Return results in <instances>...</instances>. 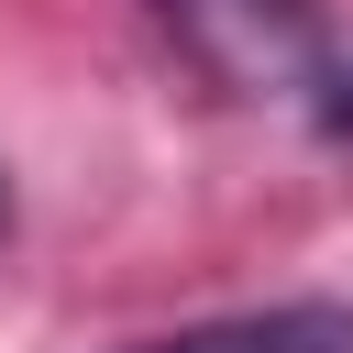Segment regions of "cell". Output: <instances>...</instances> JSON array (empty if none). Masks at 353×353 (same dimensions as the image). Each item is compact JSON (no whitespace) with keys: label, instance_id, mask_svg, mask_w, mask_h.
Here are the masks:
<instances>
[{"label":"cell","instance_id":"6da1fadb","mask_svg":"<svg viewBox=\"0 0 353 353\" xmlns=\"http://www.w3.org/2000/svg\"><path fill=\"white\" fill-rule=\"evenodd\" d=\"M188 66L232 99H309L331 88V22L320 0H154Z\"/></svg>","mask_w":353,"mask_h":353},{"label":"cell","instance_id":"7a4b0ae2","mask_svg":"<svg viewBox=\"0 0 353 353\" xmlns=\"http://www.w3.org/2000/svg\"><path fill=\"white\" fill-rule=\"evenodd\" d=\"M143 353H353V309L342 298H276V309H232V320H188Z\"/></svg>","mask_w":353,"mask_h":353},{"label":"cell","instance_id":"3957f363","mask_svg":"<svg viewBox=\"0 0 353 353\" xmlns=\"http://www.w3.org/2000/svg\"><path fill=\"white\" fill-rule=\"evenodd\" d=\"M320 132H342V143H353V77H342V66H331V88H320Z\"/></svg>","mask_w":353,"mask_h":353},{"label":"cell","instance_id":"277c9868","mask_svg":"<svg viewBox=\"0 0 353 353\" xmlns=\"http://www.w3.org/2000/svg\"><path fill=\"white\" fill-rule=\"evenodd\" d=\"M0 232H11V176H0Z\"/></svg>","mask_w":353,"mask_h":353}]
</instances>
